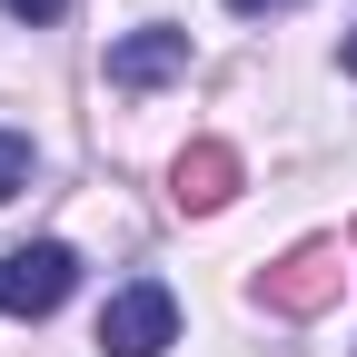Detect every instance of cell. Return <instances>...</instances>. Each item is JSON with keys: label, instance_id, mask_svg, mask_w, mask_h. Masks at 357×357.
<instances>
[{"label": "cell", "instance_id": "1", "mask_svg": "<svg viewBox=\"0 0 357 357\" xmlns=\"http://www.w3.org/2000/svg\"><path fill=\"white\" fill-rule=\"evenodd\" d=\"M357 268V238H298L278 268H258V307H278V318H318V307L347 288Z\"/></svg>", "mask_w": 357, "mask_h": 357}, {"label": "cell", "instance_id": "2", "mask_svg": "<svg viewBox=\"0 0 357 357\" xmlns=\"http://www.w3.org/2000/svg\"><path fill=\"white\" fill-rule=\"evenodd\" d=\"M178 347V298L159 278H129L100 307V357H169Z\"/></svg>", "mask_w": 357, "mask_h": 357}, {"label": "cell", "instance_id": "3", "mask_svg": "<svg viewBox=\"0 0 357 357\" xmlns=\"http://www.w3.org/2000/svg\"><path fill=\"white\" fill-rule=\"evenodd\" d=\"M70 288H79V258L60 248V238H30V248H10L0 258V318H50V307H70Z\"/></svg>", "mask_w": 357, "mask_h": 357}, {"label": "cell", "instance_id": "4", "mask_svg": "<svg viewBox=\"0 0 357 357\" xmlns=\"http://www.w3.org/2000/svg\"><path fill=\"white\" fill-rule=\"evenodd\" d=\"M189 70V30H129L109 40V89H159Z\"/></svg>", "mask_w": 357, "mask_h": 357}, {"label": "cell", "instance_id": "5", "mask_svg": "<svg viewBox=\"0 0 357 357\" xmlns=\"http://www.w3.org/2000/svg\"><path fill=\"white\" fill-rule=\"evenodd\" d=\"M169 178H178V208H229L238 199V149L229 139H189Z\"/></svg>", "mask_w": 357, "mask_h": 357}, {"label": "cell", "instance_id": "6", "mask_svg": "<svg viewBox=\"0 0 357 357\" xmlns=\"http://www.w3.org/2000/svg\"><path fill=\"white\" fill-rule=\"evenodd\" d=\"M30 169H40V149L20 139V129H0V199H20V189H30Z\"/></svg>", "mask_w": 357, "mask_h": 357}, {"label": "cell", "instance_id": "7", "mask_svg": "<svg viewBox=\"0 0 357 357\" xmlns=\"http://www.w3.org/2000/svg\"><path fill=\"white\" fill-rule=\"evenodd\" d=\"M0 10H10V20H30V30H40V20H60V10H70V0H0Z\"/></svg>", "mask_w": 357, "mask_h": 357}, {"label": "cell", "instance_id": "8", "mask_svg": "<svg viewBox=\"0 0 357 357\" xmlns=\"http://www.w3.org/2000/svg\"><path fill=\"white\" fill-rule=\"evenodd\" d=\"M238 20H268V10H298V0H229Z\"/></svg>", "mask_w": 357, "mask_h": 357}, {"label": "cell", "instance_id": "9", "mask_svg": "<svg viewBox=\"0 0 357 357\" xmlns=\"http://www.w3.org/2000/svg\"><path fill=\"white\" fill-rule=\"evenodd\" d=\"M337 70H347V79H357V30H347V50H337Z\"/></svg>", "mask_w": 357, "mask_h": 357}, {"label": "cell", "instance_id": "10", "mask_svg": "<svg viewBox=\"0 0 357 357\" xmlns=\"http://www.w3.org/2000/svg\"><path fill=\"white\" fill-rule=\"evenodd\" d=\"M347 238H357V229H347Z\"/></svg>", "mask_w": 357, "mask_h": 357}]
</instances>
